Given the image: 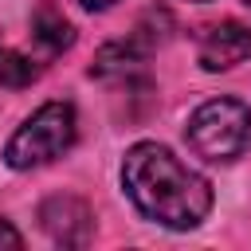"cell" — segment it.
Segmentation results:
<instances>
[{
    "label": "cell",
    "instance_id": "obj_1",
    "mask_svg": "<svg viewBox=\"0 0 251 251\" xmlns=\"http://www.w3.org/2000/svg\"><path fill=\"white\" fill-rule=\"evenodd\" d=\"M122 184L145 220H157L176 231L196 227L212 208V184L157 141H137L126 153Z\"/></svg>",
    "mask_w": 251,
    "mask_h": 251
},
{
    "label": "cell",
    "instance_id": "obj_2",
    "mask_svg": "<svg viewBox=\"0 0 251 251\" xmlns=\"http://www.w3.org/2000/svg\"><path fill=\"white\" fill-rule=\"evenodd\" d=\"M78 137V122H75V106L71 102H47L39 106L8 141L4 161L12 169H39L55 157H63Z\"/></svg>",
    "mask_w": 251,
    "mask_h": 251
},
{
    "label": "cell",
    "instance_id": "obj_3",
    "mask_svg": "<svg viewBox=\"0 0 251 251\" xmlns=\"http://www.w3.org/2000/svg\"><path fill=\"white\" fill-rule=\"evenodd\" d=\"M251 141V110L239 98H212L188 118V145L204 161H235Z\"/></svg>",
    "mask_w": 251,
    "mask_h": 251
},
{
    "label": "cell",
    "instance_id": "obj_4",
    "mask_svg": "<svg viewBox=\"0 0 251 251\" xmlns=\"http://www.w3.org/2000/svg\"><path fill=\"white\" fill-rule=\"evenodd\" d=\"M39 224L63 247H86L90 235H94V212L78 196H51V200H43Z\"/></svg>",
    "mask_w": 251,
    "mask_h": 251
},
{
    "label": "cell",
    "instance_id": "obj_5",
    "mask_svg": "<svg viewBox=\"0 0 251 251\" xmlns=\"http://www.w3.org/2000/svg\"><path fill=\"white\" fill-rule=\"evenodd\" d=\"M247 55H251V27H243L235 20L208 27L200 35V47H196V59L204 71H227V67L243 63Z\"/></svg>",
    "mask_w": 251,
    "mask_h": 251
},
{
    "label": "cell",
    "instance_id": "obj_6",
    "mask_svg": "<svg viewBox=\"0 0 251 251\" xmlns=\"http://www.w3.org/2000/svg\"><path fill=\"white\" fill-rule=\"evenodd\" d=\"M31 39H35L47 55H59L63 47L75 43V27L63 20V12H55L51 4H43V8L31 16Z\"/></svg>",
    "mask_w": 251,
    "mask_h": 251
},
{
    "label": "cell",
    "instance_id": "obj_7",
    "mask_svg": "<svg viewBox=\"0 0 251 251\" xmlns=\"http://www.w3.org/2000/svg\"><path fill=\"white\" fill-rule=\"evenodd\" d=\"M39 75V63L27 59L24 51H0V82L4 86H27Z\"/></svg>",
    "mask_w": 251,
    "mask_h": 251
},
{
    "label": "cell",
    "instance_id": "obj_8",
    "mask_svg": "<svg viewBox=\"0 0 251 251\" xmlns=\"http://www.w3.org/2000/svg\"><path fill=\"white\" fill-rule=\"evenodd\" d=\"M0 247H24V235H20L8 220H0Z\"/></svg>",
    "mask_w": 251,
    "mask_h": 251
},
{
    "label": "cell",
    "instance_id": "obj_9",
    "mask_svg": "<svg viewBox=\"0 0 251 251\" xmlns=\"http://www.w3.org/2000/svg\"><path fill=\"white\" fill-rule=\"evenodd\" d=\"M78 4H82V8H90V12H102V8H110L114 0H78Z\"/></svg>",
    "mask_w": 251,
    "mask_h": 251
},
{
    "label": "cell",
    "instance_id": "obj_10",
    "mask_svg": "<svg viewBox=\"0 0 251 251\" xmlns=\"http://www.w3.org/2000/svg\"><path fill=\"white\" fill-rule=\"evenodd\" d=\"M196 4H208V0H196Z\"/></svg>",
    "mask_w": 251,
    "mask_h": 251
},
{
    "label": "cell",
    "instance_id": "obj_11",
    "mask_svg": "<svg viewBox=\"0 0 251 251\" xmlns=\"http://www.w3.org/2000/svg\"><path fill=\"white\" fill-rule=\"evenodd\" d=\"M243 4H247V8H251V0H243Z\"/></svg>",
    "mask_w": 251,
    "mask_h": 251
},
{
    "label": "cell",
    "instance_id": "obj_12",
    "mask_svg": "<svg viewBox=\"0 0 251 251\" xmlns=\"http://www.w3.org/2000/svg\"><path fill=\"white\" fill-rule=\"evenodd\" d=\"M0 51H4V47H0Z\"/></svg>",
    "mask_w": 251,
    "mask_h": 251
}]
</instances>
